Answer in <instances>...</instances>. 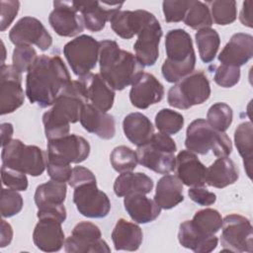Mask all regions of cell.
<instances>
[{
	"label": "cell",
	"mask_w": 253,
	"mask_h": 253,
	"mask_svg": "<svg viewBox=\"0 0 253 253\" xmlns=\"http://www.w3.org/2000/svg\"><path fill=\"white\" fill-rule=\"evenodd\" d=\"M240 79V68L225 64H220L214 73V82L223 87L230 88L236 85Z\"/></svg>",
	"instance_id": "cell-46"
},
{
	"label": "cell",
	"mask_w": 253,
	"mask_h": 253,
	"mask_svg": "<svg viewBox=\"0 0 253 253\" xmlns=\"http://www.w3.org/2000/svg\"><path fill=\"white\" fill-rule=\"evenodd\" d=\"M85 95L91 104L102 112L109 111L115 100V90L103 79L100 73H89L79 77Z\"/></svg>",
	"instance_id": "cell-22"
},
{
	"label": "cell",
	"mask_w": 253,
	"mask_h": 253,
	"mask_svg": "<svg viewBox=\"0 0 253 253\" xmlns=\"http://www.w3.org/2000/svg\"><path fill=\"white\" fill-rule=\"evenodd\" d=\"M183 183L174 175H164L156 185L154 201L164 210H170L183 202Z\"/></svg>",
	"instance_id": "cell-30"
},
{
	"label": "cell",
	"mask_w": 253,
	"mask_h": 253,
	"mask_svg": "<svg viewBox=\"0 0 253 253\" xmlns=\"http://www.w3.org/2000/svg\"><path fill=\"white\" fill-rule=\"evenodd\" d=\"M34 198L38 210L62 206L66 198V184L49 180L37 187Z\"/></svg>",
	"instance_id": "cell-33"
},
{
	"label": "cell",
	"mask_w": 253,
	"mask_h": 253,
	"mask_svg": "<svg viewBox=\"0 0 253 253\" xmlns=\"http://www.w3.org/2000/svg\"><path fill=\"white\" fill-rule=\"evenodd\" d=\"M38 57L32 45H16L12 55V66L20 73L28 72Z\"/></svg>",
	"instance_id": "cell-42"
},
{
	"label": "cell",
	"mask_w": 253,
	"mask_h": 253,
	"mask_svg": "<svg viewBox=\"0 0 253 253\" xmlns=\"http://www.w3.org/2000/svg\"><path fill=\"white\" fill-rule=\"evenodd\" d=\"M100 42L88 35H81L63 46V54L73 73L79 77L91 73L99 59Z\"/></svg>",
	"instance_id": "cell-9"
},
{
	"label": "cell",
	"mask_w": 253,
	"mask_h": 253,
	"mask_svg": "<svg viewBox=\"0 0 253 253\" xmlns=\"http://www.w3.org/2000/svg\"><path fill=\"white\" fill-rule=\"evenodd\" d=\"M88 103L82 84L74 80L63 89L52 108L42 116L44 133L47 140L69 134L70 124L79 121L83 106Z\"/></svg>",
	"instance_id": "cell-2"
},
{
	"label": "cell",
	"mask_w": 253,
	"mask_h": 253,
	"mask_svg": "<svg viewBox=\"0 0 253 253\" xmlns=\"http://www.w3.org/2000/svg\"><path fill=\"white\" fill-rule=\"evenodd\" d=\"M46 170L51 180L62 182V183L68 182L72 172V168L69 163L48 159V158L46 162Z\"/></svg>",
	"instance_id": "cell-47"
},
{
	"label": "cell",
	"mask_w": 253,
	"mask_h": 253,
	"mask_svg": "<svg viewBox=\"0 0 253 253\" xmlns=\"http://www.w3.org/2000/svg\"><path fill=\"white\" fill-rule=\"evenodd\" d=\"M70 82L68 69L60 56L42 54L28 71L26 95L32 104L46 108L53 105Z\"/></svg>",
	"instance_id": "cell-1"
},
{
	"label": "cell",
	"mask_w": 253,
	"mask_h": 253,
	"mask_svg": "<svg viewBox=\"0 0 253 253\" xmlns=\"http://www.w3.org/2000/svg\"><path fill=\"white\" fill-rule=\"evenodd\" d=\"M13 237V229L10 223H8L5 219L1 220V239H0V246L5 247L9 245L12 241Z\"/></svg>",
	"instance_id": "cell-51"
},
{
	"label": "cell",
	"mask_w": 253,
	"mask_h": 253,
	"mask_svg": "<svg viewBox=\"0 0 253 253\" xmlns=\"http://www.w3.org/2000/svg\"><path fill=\"white\" fill-rule=\"evenodd\" d=\"M195 38L199 54L203 62L209 63L212 61L220 44V39L217 32L211 28L201 29L196 33Z\"/></svg>",
	"instance_id": "cell-35"
},
{
	"label": "cell",
	"mask_w": 253,
	"mask_h": 253,
	"mask_svg": "<svg viewBox=\"0 0 253 253\" xmlns=\"http://www.w3.org/2000/svg\"><path fill=\"white\" fill-rule=\"evenodd\" d=\"M13 126L10 123L1 124V146L4 147L12 140Z\"/></svg>",
	"instance_id": "cell-53"
},
{
	"label": "cell",
	"mask_w": 253,
	"mask_h": 253,
	"mask_svg": "<svg viewBox=\"0 0 253 253\" xmlns=\"http://www.w3.org/2000/svg\"><path fill=\"white\" fill-rule=\"evenodd\" d=\"M25 100L22 75L12 65L0 67V113L11 114L19 109Z\"/></svg>",
	"instance_id": "cell-15"
},
{
	"label": "cell",
	"mask_w": 253,
	"mask_h": 253,
	"mask_svg": "<svg viewBox=\"0 0 253 253\" xmlns=\"http://www.w3.org/2000/svg\"><path fill=\"white\" fill-rule=\"evenodd\" d=\"M167 58L161 71L167 82L176 83L194 71L196 54L191 36L182 29L171 30L165 38Z\"/></svg>",
	"instance_id": "cell-4"
},
{
	"label": "cell",
	"mask_w": 253,
	"mask_h": 253,
	"mask_svg": "<svg viewBox=\"0 0 253 253\" xmlns=\"http://www.w3.org/2000/svg\"><path fill=\"white\" fill-rule=\"evenodd\" d=\"M221 227L222 251L236 253L253 251V227L247 217L237 213L228 214L222 219Z\"/></svg>",
	"instance_id": "cell-10"
},
{
	"label": "cell",
	"mask_w": 253,
	"mask_h": 253,
	"mask_svg": "<svg viewBox=\"0 0 253 253\" xmlns=\"http://www.w3.org/2000/svg\"><path fill=\"white\" fill-rule=\"evenodd\" d=\"M183 21L186 26L198 31L205 28H211L212 25L210 8L207 4L201 1H192Z\"/></svg>",
	"instance_id": "cell-36"
},
{
	"label": "cell",
	"mask_w": 253,
	"mask_h": 253,
	"mask_svg": "<svg viewBox=\"0 0 253 253\" xmlns=\"http://www.w3.org/2000/svg\"><path fill=\"white\" fill-rule=\"evenodd\" d=\"M190 199L200 206H211L215 203L216 196L204 186L191 187L188 191Z\"/></svg>",
	"instance_id": "cell-49"
},
{
	"label": "cell",
	"mask_w": 253,
	"mask_h": 253,
	"mask_svg": "<svg viewBox=\"0 0 253 253\" xmlns=\"http://www.w3.org/2000/svg\"><path fill=\"white\" fill-rule=\"evenodd\" d=\"M211 96L210 81L202 70H194L168 91V104L176 109L187 110L205 103Z\"/></svg>",
	"instance_id": "cell-8"
},
{
	"label": "cell",
	"mask_w": 253,
	"mask_h": 253,
	"mask_svg": "<svg viewBox=\"0 0 253 253\" xmlns=\"http://www.w3.org/2000/svg\"><path fill=\"white\" fill-rule=\"evenodd\" d=\"M9 39L15 45L36 44L41 50H47L52 44V37L42 23L34 17L21 18L11 29Z\"/></svg>",
	"instance_id": "cell-13"
},
{
	"label": "cell",
	"mask_w": 253,
	"mask_h": 253,
	"mask_svg": "<svg viewBox=\"0 0 253 253\" xmlns=\"http://www.w3.org/2000/svg\"><path fill=\"white\" fill-rule=\"evenodd\" d=\"M179 243L196 253H209L217 246L218 239L214 234H209L196 227L191 220H185L179 226Z\"/></svg>",
	"instance_id": "cell-26"
},
{
	"label": "cell",
	"mask_w": 253,
	"mask_h": 253,
	"mask_svg": "<svg viewBox=\"0 0 253 253\" xmlns=\"http://www.w3.org/2000/svg\"><path fill=\"white\" fill-rule=\"evenodd\" d=\"M153 188L152 179L141 172H125L119 175L114 183V192L118 197L130 194H148Z\"/></svg>",
	"instance_id": "cell-32"
},
{
	"label": "cell",
	"mask_w": 253,
	"mask_h": 253,
	"mask_svg": "<svg viewBox=\"0 0 253 253\" xmlns=\"http://www.w3.org/2000/svg\"><path fill=\"white\" fill-rule=\"evenodd\" d=\"M211 15L212 22L217 25L225 26L236 20L237 8L235 1H210Z\"/></svg>",
	"instance_id": "cell-41"
},
{
	"label": "cell",
	"mask_w": 253,
	"mask_h": 253,
	"mask_svg": "<svg viewBox=\"0 0 253 253\" xmlns=\"http://www.w3.org/2000/svg\"><path fill=\"white\" fill-rule=\"evenodd\" d=\"M253 56V37L245 33L234 34L218 54L221 64L239 67Z\"/></svg>",
	"instance_id": "cell-24"
},
{
	"label": "cell",
	"mask_w": 253,
	"mask_h": 253,
	"mask_svg": "<svg viewBox=\"0 0 253 253\" xmlns=\"http://www.w3.org/2000/svg\"><path fill=\"white\" fill-rule=\"evenodd\" d=\"M90 182H96V177L91 170L83 166H75L74 168H72L71 176L68 180L69 186L75 188L79 185Z\"/></svg>",
	"instance_id": "cell-50"
},
{
	"label": "cell",
	"mask_w": 253,
	"mask_h": 253,
	"mask_svg": "<svg viewBox=\"0 0 253 253\" xmlns=\"http://www.w3.org/2000/svg\"><path fill=\"white\" fill-rule=\"evenodd\" d=\"M233 119L232 109L225 103H215L211 106L207 114V122L215 130L224 132L231 125Z\"/></svg>",
	"instance_id": "cell-38"
},
{
	"label": "cell",
	"mask_w": 253,
	"mask_h": 253,
	"mask_svg": "<svg viewBox=\"0 0 253 253\" xmlns=\"http://www.w3.org/2000/svg\"><path fill=\"white\" fill-rule=\"evenodd\" d=\"M61 223L54 217H41L35 226L33 240L35 245L44 252L59 251L65 242Z\"/></svg>",
	"instance_id": "cell-20"
},
{
	"label": "cell",
	"mask_w": 253,
	"mask_h": 253,
	"mask_svg": "<svg viewBox=\"0 0 253 253\" xmlns=\"http://www.w3.org/2000/svg\"><path fill=\"white\" fill-rule=\"evenodd\" d=\"M155 126L160 132L175 134L184 126V117L171 109H162L155 116Z\"/></svg>",
	"instance_id": "cell-39"
},
{
	"label": "cell",
	"mask_w": 253,
	"mask_h": 253,
	"mask_svg": "<svg viewBox=\"0 0 253 253\" xmlns=\"http://www.w3.org/2000/svg\"><path fill=\"white\" fill-rule=\"evenodd\" d=\"M80 124L84 129L100 138L111 139L116 133L115 119L107 112H102L92 104H85L80 114Z\"/></svg>",
	"instance_id": "cell-23"
},
{
	"label": "cell",
	"mask_w": 253,
	"mask_h": 253,
	"mask_svg": "<svg viewBox=\"0 0 253 253\" xmlns=\"http://www.w3.org/2000/svg\"><path fill=\"white\" fill-rule=\"evenodd\" d=\"M164 96V87L151 73L143 72L131 84L129 100L137 109H147L149 106L160 102Z\"/></svg>",
	"instance_id": "cell-19"
},
{
	"label": "cell",
	"mask_w": 253,
	"mask_h": 253,
	"mask_svg": "<svg viewBox=\"0 0 253 253\" xmlns=\"http://www.w3.org/2000/svg\"><path fill=\"white\" fill-rule=\"evenodd\" d=\"M176 143L169 134L157 132L148 142L137 147V161L149 170L167 175L176 168Z\"/></svg>",
	"instance_id": "cell-6"
},
{
	"label": "cell",
	"mask_w": 253,
	"mask_h": 253,
	"mask_svg": "<svg viewBox=\"0 0 253 253\" xmlns=\"http://www.w3.org/2000/svg\"><path fill=\"white\" fill-rule=\"evenodd\" d=\"M73 202L77 211L82 215L90 218L105 217L111 210V202L108 196L98 189L96 182L75 187Z\"/></svg>",
	"instance_id": "cell-12"
},
{
	"label": "cell",
	"mask_w": 253,
	"mask_h": 253,
	"mask_svg": "<svg viewBox=\"0 0 253 253\" xmlns=\"http://www.w3.org/2000/svg\"><path fill=\"white\" fill-rule=\"evenodd\" d=\"M239 178V171L236 164L228 158L218 157L209 168L206 173V184L221 189L234 184Z\"/></svg>",
	"instance_id": "cell-29"
},
{
	"label": "cell",
	"mask_w": 253,
	"mask_h": 253,
	"mask_svg": "<svg viewBox=\"0 0 253 253\" xmlns=\"http://www.w3.org/2000/svg\"><path fill=\"white\" fill-rule=\"evenodd\" d=\"M193 224L209 234H215L221 227L222 217L220 213L213 209H205L198 211L191 219Z\"/></svg>",
	"instance_id": "cell-40"
},
{
	"label": "cell",
	"mask_w": 253,
	"mask_h": 253,
	"mask_svg": "<svg viewBox=\"0 0 253 253\" xmlns=\"http://www.w3.org/2000/svg\"><path fill=\"white\" fill-rule=\"evenodd\" d=\"M100 75L117 91L131 85L143 73V65L131 52L122 49L112 40L100 42Z\"/></svg>",
	"instance_id": "cell-3"
},
{
	"label": "cell",
	"mask_w": 253,
	"mask_h": 253,
	"mask_svg": "<svg viewBox=\"0 0 253 253\" xmlns=\"http://www.w3.org/2000/svg\"><path fill=\"white\" fill-rule=\"evenodd\" d=\"M90 154V144L82 136L71 133L48 140L47 158L65 163H80Z\"/></svg>",
	"instance_id": "cell-14"
},
{
	"label": "cell",
	"mask_w": 253,
	"mask_h": 253,
	"mask_svg": "<svg viewBox=\"0 0 253 253\" xmlns=\"http://www.w3.org/2000/svg\"><path fill=\"white\" fill-rule=\"evenodd\" d=\"M110 161L113 168L119 173L130 172L138 163L136 151L126 145L115 147L110 154Z\"/></svg>",
	"instance_id": "cell-37"
},
{
	"label": "cell",
	"mask_w": 253,
	"mask_h": 253,
	"mask_svg": "<svg viewBox=\"0 0 253 253\" xmlns=\"http://www.w3.org/2000/svg\"><path fill=\"white\" fill-rule=\"evenodd\" d=\"M2 165L37 177L42 175L47 162V154L36 145H26L20 139H12L2 147Z\"/></svg>",
	"instance_id": "cell-7"
},
{
	"label": "cell",
	"mask_w": 253,
	"mask_h": 253,
	"mask_svg": "<svg viewBox=\"0 0 253 253\" xmlns=\"http://www.w3.org/2000/svg\"><path fill=\"white\" fill-rule=\"evenodd\" d=\"M1 178L3 185L15 191H26L28 189V178L25 173L2 165Z\"/></svg>",
	"instance_id": "cell-45"
},
{
	"label": "cell",
	"mask_w": 253,
	"mask_h": 253,
	"mask_svg": "<svg viewBox=\"0 0 253 253\" xmlns=\"http://www.w3.org/2000/svg\"><path fill=\"white\" fill-rule=\"evenodd\" d=\"M20 8V2L15 0L0 1V31L4 32L14 21Z\"/></svg>",
	"instance_id": "cell-48"
},
{
	"label": "cell",
	"mask_w": 253,
	"mask_h": 253,
	"mask_svg": "<svg viewBox=\"0 0 253 253\" xmlns=\"http://www.w3.org/2000/svg\"><path fill=\"white\" fill-rule=\"evenodd\" d=\"M176 174L179 180L189 187L206 184V166L190 150H182L176 157Z\"/></svg>",
	"instance_id": "cell-25"
},
{
	"label": "cell",
	"mask_w": 253,
	"mask_h": 253,
	"mask_svg": "<svg viewBox=\"0 0 253 253\" xmlns=\"http://www.w3.org/2000/svg\"><path fill=\"white\" fill-rule=\"evenodd\" d=\"M142 238L141 228L125 218H120L112 231V239L116 250L135 251L141 245Z\"/></svg>",
	"instance_id": "cell-31"
},
{
	"label": "cell",
	"mask_w": 253,
	"mask_h": 253,
	"mask_svg": "<svg viewBox=\"0 0 253 253\" xmlns=\"http://www.w3.org/2000/svg\"><path fill=\"white\" fill-rule=\"evenodd\" d=\"M23 198L18 191L9 188H3L1 190L0 209L2 217H11L19 213L23 208Z\"/></svg>",
	"instance_id": "cell-43"
},
{
	"label": "cell",
	"mask_w": 253,
	"mask_h": 253,
	"mask_svg": "<svg viewBox=\"0 0 253 253\" xmlns=\"http://www.w3.org/2000/svg\"><path fill=\"white\" fill-rule=\"evenodd\" d=\"M251 6H252V1L251 0L243 2L242 9H241L240 16H239L240 22L244 26H247L249 28H252V17H251L252 10H251Z\"/></svg>",
	"instance_id": "cell-52"
},
{
	"label": "cell",
	"mask_w": 253,
	"mask_h": 253,
	"mask_svg": "<svg viewBox=\"0 0 253 253\" xmlns=\"http://www.w3.org/2000/svg\"><path fill=\"white\" fill-rule=\"evenodd\" d=\"M124 205L126 212L136 223H148L155 220L161 211V208L154 200H150L144 194H130L125 197Z\"/></svg>",
	"instance_id": "cell-27"
},
{
	"label": "cell",
	"mask_w": 253,
	"mask_h": 253,
	"mask_svg": "<svg viewBox=\"0 0 253 253\" xmlns=\"http://www.w3.org/2000/svg\"><path fill=\"white\" fill-rule=\"evenodd\" d=\"M76 10L81 14L84 27L91 32H100L110 22L112 17L120 11L121 3L106 1H72Z\"/></svg>",
	"instance_id": "cell-17"
},
{
	"label": "cell",
	"mask_w": 253,
	"mask_h": 253,
	"mask_svg": "<svg viewBox=\"0 0 253 253\" xmlns=\"http://www.w3.org/2000/svg\"><path fill=\"white\" fill-rule=\"evenodd\" d=\"M155 16L145 10L119 11L110 20L111 28L116 35L123 39H131L151 21Z\"/></svg>",
	"instance_id": "cell-21"
},
{
	"label": "cell",
	"mask_w": 253,
	"mask_h": 253,
	"mask_svg": "<svg viewBox=\"0 0 253 253\" xmlns=\"http://www.w3.org/2000/svg\"><path fill=\"white\" fill-rule=\"evenodd\" d=\"M48 22L54 32L61 37H74L85 28L82 16L72 1H54Z\"/></svg>",
	"instance_id": "cell-16"
},
{
	"label": "cell",
	"mask_w": 253,
	"mask_h": 253,
	"mask_svg": "<svg viewBox=\"0 0 253 253\" xmlns=\"http://www.w3.org/2000/svg\"><path fill=\"white\" fill-rule=\"evenodd\" d=\"M234 142L240 156L243 158L246 174L251 179L253 158V126L251 122H244L236 127Z\"/></svg>",
	"instance_id": "cell-34"
},
{
	"label": "cell",
	"mask_w": 253,
	"mask_h": 253,
	"mask_svg": "<svg viewBox=\"0 0 253 253\" xmlns=\"http://www.w3.org/2000/svg\"><path fill=\"white\" fill-rule=\"evenodd\" d=\"M123 129L126 137L137 147L148 142L154 134V127L150 120L138 112L130 113L125 117Z\"/></svg>",
	"instance_id": "cell-28"
},
{
	"label": "cell",
	"mask_w": 253,
	"mask_h": 253,
	"mask_svg": "<svg viewBox=\"0 0 253 253\" xmlns=\"http://www.w3.org/2000/svg\"><path fill=\"white\" fill-rule=\"evenodd\" d=\"M192 1L165 0L162 3L164 19L167 23H178L184 20Z\"/></svg>",
	"instance_id": "cell-44"
},
{
	"label": "cell",
	"mask_w": 253,
	"mask_h": 253,
	"mask_svg": "<svg viewBox=\"0 0 253 253\" xmlns=\"http://www.w3.org/2000/svg\"><path fill=\"white\" fill-rule=\"evenodd\" d=\"M185 146L188 150L202 155L211 150L217 157L228 156L232 151V143L228 135L212 128L205 119H197L189 125Z\"/></svg>",
	"instance_id": "cell-5"
},
{
	"label": "cell",
	"mask_w": 253,
	"mask_h": 253,
	"mask_svg": "<svg viewBox=\"0 0 253 253\" xmlns=\"http://www.w3.org/2000/svg\"><path fill=\"white\" fill-rule=\"evenodd\" d=\"M64 250L68 253H109L107 242L102 238L100 228L89 221L77 223L65 239Z\"/></svg>",
	"instance_id": "cell-11"
},
{
	"label": "cell",
	"mask_w": 253,
	"mask_h": 253,
	"mask_svg": "<svg viewBox=\"0 0 253 253\" xmlns=\"http://www.w3.org/2000/svg\"><path fill=\"white\" fill-rule=\"evenodd\" d=\"M162 28L156 18L151 20L137 35L133 44L135 56L143 66H152L159 56Z\"/></svg>",
	"instance_id": "cell-18"
}]
</instances>
